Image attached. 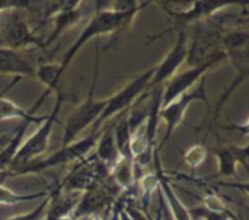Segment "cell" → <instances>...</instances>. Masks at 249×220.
<instances>
[{
    "label": "cell",
    "mask_w": 249,
    "mask_h": 220,
    "mask_svg": "<svg viewBox=\"0 0 249 220\" xmlns=\"http://www.w3.org/2000/svg\"><path fill=\"white\" fill-rule=\"evenodd\" d=\"M147 4H150V1H144L142 6L134 7L131 10H125V12L112 10L109 7L96 10V13L90 18L89 23L80 32L79 38L73 42V45L63 55V60L58 64L61 76L64 74V72L67 70V67L70 66V63L76 57V54L82 50V47L86 42H89L93 38H101V37L109 35V34H118V32L127 29L130 26V23L133 22V19L136 18V15L142 9H144Z\"/></svg>",
    "instance_id": "cell-1"
},
{
    "label": "cell",
    "mask_w": 249,
    "mask_h": 220,
    "mask_svg": "<svg viewBox=\"0 0 249 220\" xmlns=\"http://www.w3.org/2000/svg\"><path fill=\"white\" fill-rule=\"evenodd\" d=\"M104 130H93L89 136L82 137L67 146H61L57 152H54L51 156L44 158V159H36L28 165H25L20 169H16L6 177H16V175H28V174H38V172H44L47 169H53L57 166H63L71 162H80L83 161V158L92 150L95 149L101 134Z\"/></svg>",
    "instance_id": "cell-2"
},
{
    "label": "cell",
    "mask_w": 249,
    "mask_h": 220,
    "mask_svg": "<svg viewBox=\"0 0 249 220\" xmlns=\"http://www.w3.org/2000/svg\"><path fill=\"white\" fill-rule=\"evenodd\" d=\"M55 93H57V99H55V107H54L53 112L50 115H47L45 121L28 137V140H23L20 143L10 168L6 171V174H3V177L16 171V169L23 168L25 165H28L36 159H41V156L45 153L48 143H50L51 133H53V127L57 121V115H58L60 108L63 105V101H64V96H63L60 89H57Z\"/></svg>",
    "instance_id": "cell-3"
},
{
    "label": "cell",
    "mask_w": 249,
    "mask_h": 220,
    "mask_svg": "<svg viewBox=\"0 0 249 220\" xmlns=\"http://www.w3.org/2000/svg\"><path fill=\"white\" fill-rule=\"evenodd\" d=\"M155 67H150L147 69L144 73H142L140 76H137L136 79H133L127 86H124L121 91H118L115 95H112L111 98H107L108 102H107V107L105 110L102 111L101 117L96 120V123L93 124V130H99L101 126L112 118L114 115L117 114H123L125 111L130 110V107L142 96L144 95L146 92H149V85H150V80L155 74Z\"/></svg>",
    "instance_id": "cell-4"
},
{
    "label": "cell",
    "mask_w": 249,
    "mask_h": 220,
    "mask_svg": "<svg viewBox=\"0 0 249 220\" xmlns=\"http://www.w3.org/2000/svg\"><path fill=\"white\" fill-rule=\"evenodd\" d=\"M98 79V58H96V67H95V74H93V83L90 88L89 98L69 117L66 126H64V134H63V142L61 146H67L73 142H76L77 136L89 126H93L96 120L101 117L102 111L107 107L108 99H93V92H95V85Z\"/></svg>",
    "instance_id": "cell-5"
},
{
    "label": "cell",
    "mask_w": 249,
    "mask_h": 220,
    "mask_svg": "<svg viewBox=\"0 0 249 220\" xmlns=\"http://www.w3.org/2000/svg\"><path fill=\"white\" fill-rule=\"evenodd\" d=\"M19 10L20 9L7 10L4 20L0 23V47L15 51L31 45L45 48L44 41L35 35Z\"/></svg>",
    "instance_id": "cell-6"
},
{
    "label": "cell",
    "mask_w": 249,
    "mask_h": 220,
    "mask_svg": "<svg viewBox=\"0 0 249 220\" xmlns=\"http://www.w3.org/2000/svg\"><path fill=\"white\" fill-rule=\"evenodd\" d=\"M197 101H201L207 107H210L207 91H206V76L191 91H188L187 93H184V95L178 96L177 99H174L171 104H168V105L160 108L159 117H160V120H163L166 123V133H165V137L162 139L158 150H160L163 147V145L171 139V136L174 134L177 127L182 123L188 107L193 102H197Z\"/></svg>",
    "instance_id": "cell-7"
},
{
    "label": "cell",
    "mask_w": 249,
    "mask_h": 220,
    "mask_svg": "<svg viewBox=\"0 0 249 220\" xmlns=\"http://www.w3.org/2000/svg\"><path fill=\"white\" fill-rule=\"evenodd\" d=\"M158 4L163 6L166 13L174 19V26L169 29H184L187 25L193 23V22H203V19H209L212 18L214 13L232 6L233 3L226 1V3H220V1H193V3H187V6L184 9H171L168 6H165L162 1H159Z\"/></svg>",
    "instance_id": "cell-8"
},
{
    "label": "cell",
    "mask_w": 249,
    "mask_h": 220,
    "mask_svg": "<svg viewBox=\"0 0 249 220\" xmlns=\"http://www.w3.org/2000/svg\"><path fill=\"white\" fill-rule=\"evenodd\" d=\"M188 55V41H187V32L185 29H179L178 38L172 47V50L166 54V57L160 61L159 66L155 69V74L150 80L149 91L156 86H163L166 82H169L177 70L187 61Z\"/></svg>",
    "instance_id": "cell-9"
},
{
    "label": "cell",
    "mask_w": 249,
    "mask_h": 220,
    "mask_svg": "<svg viewBox=\"0 0 249 220\" xmlns=\"http://www.w3.org/2000/svg\"><path fill=\"white\" fill-rule=\"evenodd\" d=\"M220 60L214 58L210 61H206L200 66L191 67L179 74H175L169 82H166L163 85V95H162V107L171 104L174 99H177L178 96L187 93L188 91H191L206 74L207 72Z\"/></svg>",
    "instance_id": "cell-10"
},
{
    "label": "cell",
    "mask_w": 249,
    "mask_h": 220,
    "mask_svg": "<svg viewBox=\"0 0 249 220\" xmlns=\"http://www.w3.org/2000/svg\"><path fill=\"white\" fill-rule=\"evenodd\" d=\"M114 197H115V193H112V190L108 185H105L104 183L98 184L96 187L82 193L71 216L74 219L95 216V213H98L99 210L109 207Z\"/></svg>",
    "instance_id": "cell-11"
},
{
    "label": "cell",
    "mask_w": 249,
    "mask_h": 220,
    "mask_svg": "<svg viewBox=\"0 0 249 220\" xmlns=\"http://www.w3.org/2000/svg\"><path fill=\"white\" fill-rule=\"evenodd\" d=\"M155 155V165H156V175H158V181H159V191L162 193L166 206H169V212L172 215L174 220H193L188 207H185V204L179 200V197L177 196L171 181L168 180V177L165 175L160 161H159V150L155 149L153 150Z\"/></svg>",
    "instance_id": "cell-12"
},
{
    "label": "cell",
    "mask_w": 249,
    "mask_h": 220,
    "mask_svg": "<svg viewBox=\"0 0 249 220\" xmlns=\"http://www.w3.org/2000/svg\"><path fill=\"white\" fill-rule=\"evenodd\" d=\"M219 162V177H236V166L242 164L248 168V146H231L214 152Z\"/></svg>",
    "instance_id": "cell-13"
},
{
    "label": "cell",
    "mask_w": 249,
    "mask_h": 220,
    "mask_svg": "<svg viewBox=\"0 0 249 220\" xmlns=\"http://www.w3.org/2000/svg\"><path fill=\"white\" fill-rule=\"evenodd\" d=\"M0 74L35 76V67L19 51L0 47Z\"/></svg>",
    "instance_id": "cell-14"
},
{
    "label": "cell",
    "mask_w": 249,
    "mask_h": 220,
    "mask_svg": "<svg viewBox=\"0 0 249 220\" xmlns=\"http://www.w3.org/2000/svg\"><path fill=\"white\" fill-rule=\"evenodd\" d=\"M80 4H82V1H70L66 9L60 10L58 13H55L51 18V20L54 22V31L48 37V39L44 41L45 47L51 45L55 39H58V37L64 31H67L69 28H71L80 22V18H82V10L79 9Z\"/></svg>",
    "instance_id": "cell-15"
},
{
    "label": "cell",
    "mask_w": 249,
    "mask_h": 220,
    "mask_svg": "<svg viewBox=\"0 0 249 220\" xmlns=\"http://www.w3.org/2000/svg\"><path fill=\"white\" fill-rule=\"evenodd\" d=\"M109 175L120 190H130L136 181V165L133 158H118L111 166Z\"/></svg>",
    "instance_id": "cell-16"
},
{
    "label": "cell",
    "mask_w": 249,
    "mask_h": 220,
    "mask_svg": "<svg viewBox=\"0 0 249 220\" xmlns=\"http://www.w3.org/2000/svg\"><path fill=\"white\" fill-rule=\"evenodd\" d=\"M47 115H35L31 112V110H23L13 101L0 96V121L6 120H22V123H31V124H42L45 121Z\"/></svg>",
    "instance_id": "cell-17"
},
{
    "label": "cell",
    "mask_w": 249,
    "mask_h": 220,
    "mask_svg": "<svg viewBox=\"0 0 249 220\" xmlns=\"http://www.w3.org/2000/svg\"><path fill=\"white\" fill-rule=\"evenodd\" d=\"M95 147H96L95 158L111 169V166L120 158L118 150H117V145H115V137H114V126H111V127L108 126L102 131V134H101V137H99Z\"/></svg>",
    "instance_id": "cell-18"
},
{
    "label": "cell",
    "mask_w": 249,
    "mask_h": 220,
    "mask_svg": "<svg viewBox=\"0 0 249 220\" xmlns=\"http://www.w3.org/2000/svg\"><path fill=\"white\" fill-rule=\"evenodd\" d=\"M31 126V123H22L13 136H10L9 142L3 146V149L0 150V175H3L12 165L13 159H15V155L20 146V143L23 142V137H25V133L28 130V127Z\"/></svg>",
    "instance_id": "cell-19"
},
{
    "label": "cell",
    "mask_w": 249,
    "mask_h": 220,
    "mask_svg": "<svg viewBox=\"0 0 249 220\" xmlns=\"http://www.w3.org/2000/svg\"><path fill=\"white\" fill-rule=\"evenodd\" d=\"M47 196H48V191H38V193H31V194H19V193H15L10 188L4 187L0 183V206H16L19 203L42 200Z\"/></svg>",
    "instance_id": "cell-20"
},
{
    "label": "cell",
    "mask_w": 249,
    "mask_h": 220,
    "mask_svg": "<svg viewBox=\"0 0 249 220\" xmlns=\"http://www.w3.org/2000/svg\"><path fill=\"white\" fill-rule=\"evenodd\" d=\"M190 215L193 219H200V220H239L233 213H220V212H214L210 210L207 207H204L203 204L194 209H188Z\"/></svg>",
    "instance_id": "cell-21"
},
{
    "label": "cell",
    "mask_w": 249,
    "mask_h": 220,
    "mask_svg": "<svg viewBox=\"0 0 249 220\" xmlns=\"http://www.w3.org/2000/svg\"><path fill=\"white\" fill-rule=\"evenodd\" d=\"M140 188H142V197L144 200V207L149 206L152 194L159 188V181L156 172H149L140 178Z\"/></svg>",
    "instance_id": "cell-22"
},
{
    "label": "cell",
    "mask_w": 249,
    "mask_h": 220,
    "mask_svg": "<svg viewBox=\"0 0 249 220\" xmlns=\"http://www.w3.org/2000/svg\"><path fill=\"white\" fill-rule=\"evenodd\" d=\"M206 158H207V150H206V147H204L203 145L191 146V147L185 152V155H184V161H185V164H187L191 169H196V168H198L200 165H203L204 161H206Z\"/></svg>",
    "instance_id": "cell-23"
},
{
    "label": "cell",
    "mask_w": 249,
    "mask_h": 220,
    "mask_svg": "<svg viewBox=\"0 0 249 220\" xmlns=\"http://www.w3.org/2000/svg\"><path fill=\"white\" fill-rule=\"evenodd\" d=\"M50 200H51V193H48L47 197H44L39 203L38 207H35L34 210L28 212V213H23V215H16V216H12L7 220H42L45 218V212H47V207L50 204Z\"/></svg>",
    "instance_id": "cell-24"
},
{
    "label": "cell",
    "mask_w": 249,
    "mask_h": 220,
    "mask_svg": "<svg viewBox=\"0 0 249 220\" xmlns=\"http://www.w3.org/2000/svg\"><path fill=\"white\" fill-rule=\"evenodd\" d=\"M203 206L210 209V210H214V212H220V213H232L226 206L225 203L214 194V193H207L206 197L203 199Z\"/></svg>",
    "instance_id": "cell-25"
},
{
    "label": "cell",
    "mask_w": 249,
    "mask_h": 220,
    "mask_svg": "<svg viewBox=\"0 0 249 220\" xmlns=\"http://www.w3.org/2000/svg\"><path fill=\"white\" fill-rule=\"evenodd\" d=\"M124 210H125V213L130 216L131 220H152L149 218L147 212H143L142 209L133 206L131 203H125L124 204Z\"/></svg>",
    "instance_id": "cell-26"
},
{
    "label": "cell",
    "mask_w": 249,
    "mask_h": 220,
    "mask_svg": "<svg viewBox=\"0 0 249 220\" xmlns=\"http://www.w3.org/2000/svg\"><path fill=\"white\" fill-rule=\"evenodd\" d=\"M159 190V188H158ZM158 220H174L166 203H165V199L162 196V193L159 191V210H158Z\"/></svg>",
    "instance_id": "cell-27"
},
{
    "label": "cell",
    "mask_w": 249,
    "mask_h": 220,
    "mask_svg": "<svg viewBox=\"0 0 249 220\" xmlns=\"http://www.w3.org/2000/svg\"><path fill=\"white\" fill-rule=\"evenodd\" d=\"M115 218H117L118 220H131L130 219V216L125 213V210H124V206H123V209H120V210H118V213L115 215Z\"/></svg>",
    "instance_id": "cell-28"
},
{
    "label": "cell",
    "mask_w": 249,
    "mask_h": 220,
    "mask_svg": "<svg viewBox=\"0 0 249 220\" xmlns=\"http://www.w3.org/2000/svg\"><path fill=\"white\" fill-rule=\"evenodd\" d=\"M9 139H10V137H7V136H4V137H0V150H1V149H3V146H4V145L9 142Z\"/></svg>",
    "instance_id": "cell-29"
},
{
    "label": "cell",
    "mask_w": 249,
    "mask_h": 220,
    "mask_svg": "<svg viewBox=\"0 0 249 220\" xmlns=\"http://www.w3.org/2000/svg\"><path fill=\"white\" fill-rule=\"evenodd\" d=\"M88 220H105V219H102V218H99V216H92L90 219H88Z\"/></svg>",
    "instance_id": "cell-30"
},
{
    "label": "cell",
    "mask_w": 249,
    "mask_h": 220,
    "mask_svg": "<svg viewBox=\"0 0 249 220\" xmlns=\"http://www.w3.org/2000/svg\"><path fill=\"white\" fill-rule=\"evenodd\" d=\"M89 219V218H83V219H77V220H88Z\"/></svg>",
    "instance_id": "cell-31"
}]
</instances>
